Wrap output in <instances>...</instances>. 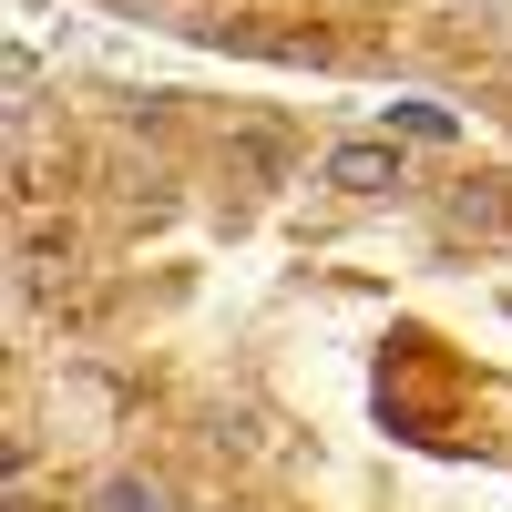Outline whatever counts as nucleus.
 <instances>
[{"mask_svg":"<svg viewBox=\"0 0 512 512\" xmlns=\"http://www.w3.org/2000/svg\"><path fill=\"white\" fill-rule=\"evenodd\" d=\"M318 185H328V195H390V185H400V144H338V154L318 164Z\"/></svg>","mask_w":512,"mask_h":512,"instance_id":"nucleus-1","label":"nucleus"},{"mask_svg":"<svg viewBox=\"0 0 512 512\" xmlns=\"http://www.w3.org/2000/svg\"><path fill=\"white\" fill-rule=\"evenodd\" d=\"M103 512H175V492L144 482V472H113V482H103Z\"/></svg>","mask_w":512,"mask_h":512,"instance_id":"nucleus-2","label":"nucleus"},{"mask_svg":"<svg viewBox=\"0 0 512 512\" xmlns=\"http://www.w3.org/2000/svg\"><path fill=\"white\" fill-rule=\"evenodd\" d=\"M390 123H400V134H420V144H451V113H441V103H400Z\"/></svg>","mask_w":512,"mask_h":512,"instance_id":"nucleus-3","label":"nucleus"},{"mask_svg":"<svg viewBox=\"0 0 512 512\" xmlns=\"http://www.w3.org/2000/svg\"><path fill=\"white\" fill-rule=\"evenodd\" d=\"M21 267H31V277H52V267H72V236H31V246H21Z\"/></svg>","mask_w":512,"mask_h":512,"instance_id":"nucleus-4","label":"nucleus"},{"mask_svg":"<svg viewBox=\"0 0 512 512\" xmlns=\"http://www.w3.org/2000/svg\"><path fill=\"white\" fill-rule=\"evenodd\" d=\"M236 154L256 164V175H287V144H277V134H236Z\"/></svg>","mask_w":512,"mask_h":512,"instance_id":"nucleus-5","label":"nucleus"}]
</instances>
